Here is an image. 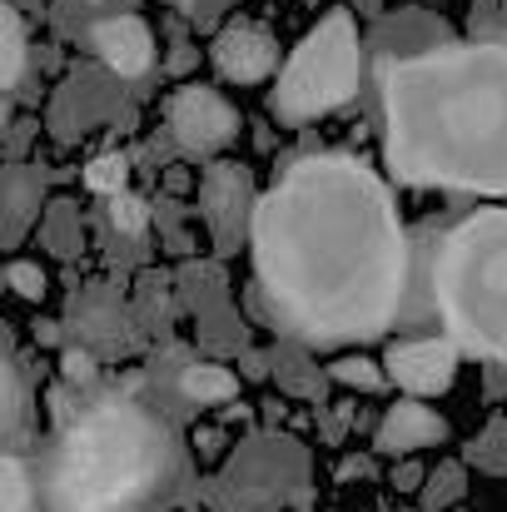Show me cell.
Returning a JSON list of instances; mask_svg holds the SVG:
<instances>
[{
    "label": "cell",
    "mask_w": 507,
    "mask_h": 512,
    "mask_svg": "<svg viewBox=\"0 0 507 512\" xmlns=\"http://www.w3.org/2000/svg\"><path fill=\"white\" fill-rule=\"evenodd\" d=\"M254 294L304 348L383 339L413 284V244L388 179L353 155H304L249 209Z\"/></svg>",
    "instance_id": "1"
},
{
    "label": "cell",
    "mask_w": 507,
    "mask_h": 512,
    "mask_svg": "<svg viewBox=\"0 0 507 512\" xmlns=\"http://www.w3.org/2000/svg\"><path fill=\"white\" fill-rule=\"evenodd\" d=\"M383 165L398 184L507 194V0H473L468 40L428 20L418 45L378 60Z\"/></svg>",
    "instance_id": "2"
},
{
    "label": "cell",
    "mask_w": 507,
    "mask_h": 512,
    "mask_svg": "<svg viewBox=\"0 0 507 512\" xmlns=\"http://www.w3.org/2000/svg\"><path fill=\"white\" fill-rule=\"evenodd\" d=\"M174 473V433L140 398L80 408L40 478L45 512H140Z\"/></svg>",
    "instance_id": "3"
},
{
    "label": "cell",
    "mask_w": 507,
    "mask_h": 512,
    "mask_svg": "<svg viewBox=\"0 0 507 512\" xmlns=\"http://www.w3.org/2000/svg\"><path fill=\"white\" fill-rule=\"evenodd\" d=\"M428 304L463 358L507 368V209L463 214L438 234Z\"/></svg>",
    "instance_id": "4"
},
{
    "label": "cell",
    "mask_w": 507,
    "mask_h": 512,
    "mask_svg": "<svg viewBox=\"0 0 507 512\" xmlns=\"http://www.w3.org/2000/svg\"><path fill=\"white\" fill-rule=\"evenodd\" d=\"M363 40L348 10H329L279 65L269 90V115L289 130H304L324 115L343 110L363 85Z\"/></svg>",
    "instance_id": "5"
},
{
    "label": "cell",
    "mask_w": 507,
    "mask_h": 512,
    "mask_svg": "<svg viewBox=\"0 0 507 512\" xmlns=\"http://www.w3.org/2000/svg\"><path fill=\"white\" fill-rule=\"evenodd\" d=\"M165 125L189 160H219L239 140V110L214 85H179L165 100Z\"/></svg>",
    "instance_id": "6"
},
{
    "label": "cell",
    "mask_w": 507,
    "mask_h": 512,
    "mask_svg": "<svg viewBox=\"0 0 507 512\" xmlns=\"http://www.w3.org/2000/svg\"><path fill=\"white\" fill-rule=\"evenodd\" d=\"M458 343L448 334H428V339H403L383 353V373L403 398H443L458 378Z\"/></svg>",
    "instance_id": "7"
},
{
    "label": "cell",
    "mask_w": 507,
    "mask_h": 512,
    "mask_svg": "<svg viewBox=\"0 0 507 512\" xmlns=\"http://www.w3.org/2000/svg\"><path fill=\"white\" fill-rule=\"evenodd\" d=\"M209 60H214L219 80H229V85H264L269 75H279V40L259 20H229L214 35Z\"/></svg>",
    "instance_id": "8"
},
{
    "label": "cell",
    "mask_w": 507,
    "mask_h": 512,
    "mask_svg": "<svg viewBox=\"0 0 507 512\" xmlns=\"http://www.w3.org/2000/svg\"><path fill=\"white\" fill-rule=\"evenodd\" d=\"M254 179L249 170H239V165H209L204 174V189H199V204H204V214H209V224H214V234H219V244L229 249V244H239L244 234H249V209H254Z\"/></svg>",
    "instance_id": "9"
},
{
    "label": "cell",
    "mask_w": 507,
    "mask_h": 512,
    "mask_svg": "<svg viewBox=\"0 0 507 512\" xmlns=\"http://www.w3.org/2000/svg\"><path fill=\"white\" fill-rule=\"evenodd\" d=\"M90 50L120 80H140L155 65V35H150V25L140 15H105V20H95L90 25Z\"/></svg>",
    "instance_id": "10"
},
{
    "label": "cell",
    "mask_w": 507,
    "mask_h": 512,
    "mask_svg": "<svg viewBox=\"0 0 507 512\" xmlns=\"http://www.w3.org/2000/svg\"><path fill=\"white\" fill-rule=\"evenodd\" d=\"M443 438H448V418L433 413L428 398H398L373 428V448L388 453V458H413V453H423Z\"/></svg>",
    "instance_id": "11"
},
{
    "label": "cell",
    "mask_w": 507,
    "mask_h": 512,
    "mask_svg": "<svg viewBox=\"0 0 507 512\" xmlns=\"http://www.w3.org/2000/svg\"><path fill=\"white\" fill-rule=\"evenodd\" d=\"M25 423H30V393H25L20 363H15L10 348L0 343V453L25 438Z\"/></svg>",
    "instance_id": "12"
},
{
    "label": "cell",
    "mask_w": 507,
    "mask_h": 512,
    "mask_svg": "<svg viewBox=\"0 0 507 512\" xmlns=\"http://www.w3.org/2000/svg\"><path fill=\"white\" fill-rule=\"evenodd\" d=\"M0 512H45L40 508V478L15 448L0 453Z\"/></svg>",
    "instance_id": "13"
},
{
    "label": "cell",
    "mask_w": 507,
    "mask_h": 512,
    "mask_svg": "<svg viewBox=\"0 0 507 512\" xmlns=\"http://www.w3.org/2000/svg\"><path fill=\"white\" fill-rule=\"evenodd\" d=\"M30 65V40H25V20L10 0H0V90H15L25 80Z\"/></svg>",
    "instance_id": "14"
},
{
    "label": "cell",
    "mask_w": 507,
    "mask_h": 512,
    "mask_svg": "<svg viewBox=\"0 0 507 512\" xmlns=\"http://www.w3.org/2000/svg\"><path fill=\"white\" fill-rule=\"evenodd\" d=\"M179 388H184V398L199 403V408H219V403L239 398V378H234L224 363H189L184 378H179Z\"/></svg>",
    "instance_id": "15"
},
{
    "label": "cell",
    "mask_w": 507,
    "mask_h": 512,
    "mask_svg": "<svg viewBox=\"0 0 507 512\" xmlns=\"http://www.w3.org/2000/svg\"><path fill=\"white\" fill-rule=\"evenodd\" d=\"M463 493H468V463H438V468H428V478L418 488V508L448 512L453 503H463Z\"/></svg>",
    "instance_id": "16"
},
{
    "label": "cell",
    "mask_w": 507,
    "mask_h": 512,
    "mask_svg": "<svg viewBox=\"0 0 507 512\" xmlns=\"http://www.w3.org/2000/svg\"><path fill=\"white\" fill-rule=\"evenodd\" d=\"M468 468H478L483 478H507V413H498L463 453Z\"/></svg>",
    "instance_id": "17"
},
{
    "label": "cell",
    "mask_w": 507,
    "mask_h": 512,
    "mask_svg": "<svg viewBox=\"0 0 507 512\" xmlns=\"http://www.w3.org/2000/svg\"><path fill=\"white\" fill-rule=\"evenodd\" d=\"M329 378H334L338 388H353V393H383L388 388L383 363L368 358V353H338L334 363H329Z\"/></svg>",
    "instance_id": "18"
},
{
    "label": "cell",
    "mask_w": 507,
    "mask_h": 512,
    "mask_svg": "<svg viewBox=\"0 0 507 512\" xmlns=\"http://www.w3.org/2000/svg\"><path fill=\"white\" fill-rule=\"evenodd\" d=\"M85 189H95L100 199H115L130 189V160L125 155H100L85 165Z\"/></svg>",
    "instance_id": "19"
},
{
    "label": "cell",
    "mask_w": 507,
    "mask_h": 512,
    "mask_svg": "<svg viewBox=\"0 0 507 512\" xmlns=\"http://www.w3.org/2000/svg\"><path fill=\"white\" fill-rule=\"evenodd\" d=\"M110 224H115L120 234H145V224H150V204L135 199V194L125 189V194L110 199Z\"/></svg>",
    "instance_id": "20"
},
{
    "label": "cell",
    "mask_w": 507,
    "mask_h": 512,
    "mask_svg": "<svg viewBox=\"0 0 507 512\" xmlns=\"http://www.w3.org/2000/svg\"><path fill=\"white\" fill-rule=\"evenodd\" d=\"M5 284H10L20 299H30V304H40V299H45V289H50L45 269H40V264H30V259H15V264L5 269Z\"/></svg>",
    "instance_id": "21"
},
{
    "label": "cell",
    "mask_w": 507,
    "mask_h": 512,
    "mask_svg": "<svg viewBox=\"0 0 507 512\" xmlns=\"http://www.w3.org/2000/svg\"><path fill=\"white\" fill-rule=\"evenodd\" d=\"M279 378H284L294 393H304V398H319V393H324V373H309V368H289V363H284Z\"/></svg>",
    "instance_id": "22"
},
{
    "label": "cell",
    "mask_w": 507,
    "mask_h": 512,
    "mask_svg": "<svg viewBox=\"0 0 507 512\" xmlns=\"http://www.w3.org/2000/svg\"><path fill=\"white\" fill-rule=\"evenodd\" d=\"M65 378L70 383H90L95 378V358L85 348H65Z\"/></svg>",
    "instance_id": "23"
},
{
    "label": "cell",
    "mask_w": 507,
    "mask_h": 512,
    "mask_svg": "<svg viewBox=\"0 0 507 512\" xmlns=\"http://www.w3.org/2000/svg\"><path fill=\"white\" fill-rule=\"evenodd\" d=\"M423 478H428V468H423V463H413V458H403V463L393 468V488H398V493H418V488H423Z\"/></svg>",
    "instance_id": "24"
},
{
    "label": "cell",
    "mask_w": 507,
    "mask_h": 512,
    "mask_svg": "<svg viewBox=\"0 0 507 512\" xmlns=\"http://www.w3.org/2000/svg\"><path fill=\"white\" fill-rule=\"evenodd\" d=\"M363 473H368V458H348V463L338 468V478H343V483H348V478H363Z\"/></svg>",
    "instance_id": "25"
}]
</instances>
